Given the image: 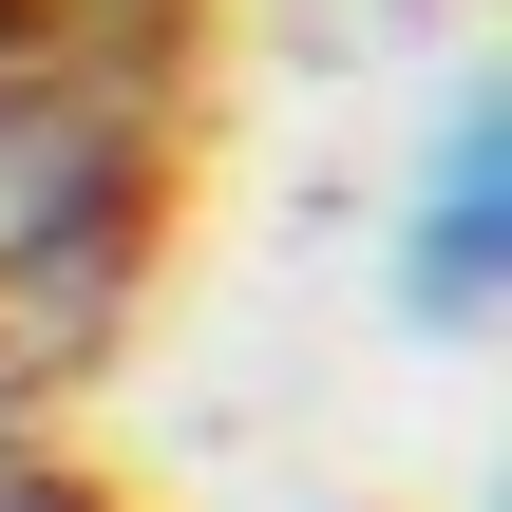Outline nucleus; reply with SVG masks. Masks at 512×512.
Wrapping results in <instances>:
<instances>
[{"label":"nucleus","mask_w":512,"mask_h":512,"mask_svg":"<svg viewBox=\"0 0 512 512\" xmlns=\"http://www.w3.org/2000/svg\"><path fill=\"white\" fill-rule=\"evenodd\" d=\"M512 304V95L475 76L418 152V209H399V323L418 342H475Z\"/></svg>","instance_id":"1"},{"label":"nucleus","mask_w":512,"mask_h":512,"mask_svg":"<svg viewBox=\"0 0 512 512\" xmlns=\"http://www.w3.org/2000/svg\"><path fill=\"white\" fill-rule=\"evenodd\" d=\"M0 512H114V494H76V475H0Z\"/></svg>","instance_id":"2"}]
</instances>
